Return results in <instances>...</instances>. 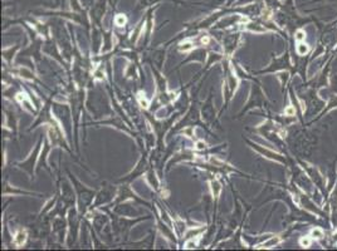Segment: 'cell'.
Returning <instances> with one entry per match:
<instances>
[{"instance_id": "cell-16", "label": "cell", "mask_w": 337, "mask_h": 251, "mask_svg": "<svg viewBox=\"0 0 337 251\" xmlns=\"http://www.w3.org/2000/svg\"><path fill=\"white\" fill-rule=\"evenodd\" d=\"M140 104L144 108H147V107H149V103H147V101H145V99H140Z\"/></svg>"}, {"instance_id": "cell-3", "label": "cell", "mask_w": 337, "mask_h": 251, "mask_svg": "<svg viewBox=\"0 0 337 251\" xmlns=\"http://www.w3.org/2000/svg\"><path fill=\"white\" fill-rule=\"evenodd\" d=\"M210 188H211L213 195L216 197V196H219L220 191H222V183H220L218 180H214V181H211V183H210Z\"/></svg>"}, {"instance_id": "cell-13", "label": "cell", "mask_w": 337, "mask_h": 251, "mask_svg": "<svg viewBox=\"0 0 337 251\" xmlns=\"http://www.w3.org/2000/svg\"><path fill=\"white\" fill-rule=\"evenodd\" d=\"M309 242H311V241H309V238H307V237H306V238H302V240H301L302 246H304V247L309 246Z\"/></svg>"}, {"instance_id": "cell-10", "label": "cell", "mask_w": 337, "mask_h": 251, "mask_svg": "<svg viewBox=\"0 0 337 251\" xmlns=\"http://www.w3.org/2000/svg\"><path fill=\"white\" fill-rule=\"evenodd\" d=\"M191 48H193L191 43H182L181 47H180V49H181V50H184V52H185V50H190Z\"/></svg>"}, {"instance_id": "cell-8", "label": "cell", "mask_w": 337, "mask_h": 251, "mask_svg": "<svg viewBox=\"0 0 337 251\" xmlns=\"http://www.w3.org/2000/svg\"><path fill=\"white\" fill-rule=\"evenodd\" d=\"M312 236L320 238V237L323 236V231H322L321 229H315V230H312Z\"/></svg>"}, {"instance_id": "cell-7", "label": "cell", "mask_w": 337, "mask_h": 251, "mask_svg": "<svg viewBox=\"0 0 337 251\" xmlns=\"http://www.w3.org/2000/svg\"><path fill=\"white\" fill-rule=\"evenodd\" d=\"M116 24H117L118 27H122L126 24V18L123 15H118L117 18H116Z\"/></svg>"}, {"instance_id": "cell-12", "label": "cell", "mask_w": 337, "mask_h": 251, "mask_svg": "<svg viewBox=\"0 0 337 251\" xmlns=\"http://www.w3.org/2000/svg\"><path fill=\"white\" fill-rule=\"evenodd\" d=\"M284 112H286V114H287V116H293L296 111H295V108H293V107H288Z\"/></svg>"}, {"instance_id": "cell-14", "label": "cell", "mask_w": 337, "mask_h": 251, "mask_svg": "<svg viewBox=\"0 0 337 251\" xmlns=\"http://www.w3.org/2000/svg\"><path fill=\"white\" fill-rule=\"evenodd\" d=\"M195 246H196V242H195V241H189V242L186 244L185 247H186V249H194Z\"/></svg>"}, {"instance_id": "cell-2", "label": "cell", "mask_w": 337, "mask_h": 251, "mask_svg": "<svg viewBox=\"0 0 337 251\" xmlns=\"http://www.w3.org/2000/svg\"><path fill=\"white\" fill-rule=\"evenodd\" d=\"M278 242H279V238H278V237H272V238H269L268 241H266V242H263L262 245H259L258 249H269V247H273V246H275V245H277Z\"/></svg>"}, {"instance_id": "cell-11", "label": "cell", "mask_w": 337, "mask_h": 251, "mask_svg": "<svg viewBox=\"0 0 337 251\" xmlns=\"http://www.w3.org/2000/svg\"><path fill=\"white\" fill-rule=\"evenodd\" d=\"M304 33L302 32V30H298V32L296 33V40H298V41H302L303 39H304Z\"/></svg>"}, {"instance_id": "cell-17", "label": "cell", "mask_w": 337, "mask_h": 251, "mask_svg": "<svg viewBox=\"0 0 337 251\" xmlns=\"http://www.w3.org/2000/svg\"><path fill=\"white\" fill-rule=\"evenodd\" d=\"M96 76H97V78H102V73H101V72H97Z\"/></svg>"}, {"instance_id": "cell-15", "label": "cell", "mask_w": 337, "mask_h": 251, "mask_svg": "<svg viewBox=\"0 0 337 251\" xmlns=\"http://www.w3.org/2000/svg\"><path fill=\"white\" fill-rule=\"evenodd\" d=\"M196 148H198V150H204V148H205V143L200 141V142L196 143Z\"/></svg>"}, {"instance_id": "cell-1", "label": "cell", "mask_w": 337, "mask_h": 251, "mask_svg": "<svg viewBox=\"0 0 337 251\" xmlns=\"http://www.w3.org/2000/svg\"><path fill=\"white\" fill-rule=\"evenodd\" d=\"M25 240H27V232L23 231V230L18 231L14 236V242H15V245H18V246H22V245L25 242Z\"/></svg>"}, {"instance_id": "cell-6", "label": "cell", "mask_w": 337, "mask_h": 251, "mask_svg": "<svg viewBox=\"0 0 337 251\" xmlns=\"http://www.w3.org/2000/svg\"><path fill=\"white\" fill-rule=\"evenodd\" d=\"M253 147H255V148H258V147L257 146H253ZM258 151L259 152H262V153H264V155H267L268 157H271V158H277V153H273V152H269V151H267V150H263V148H258Z\"/></svg>"}, {"instance_id": "cell-5", "label": "cell", "mask_w": 337, "mask_h": 251, "mask_svg": "<svg viewBox=\"0 0 337 251\" xmlns=\"http://www.w3.org/2000/svg\"><path fill=\"white\" fill-rule=\"evenodd\" d=\"M20 74H22V77L27 78V79H33V74H32V72H30V70H28L27 68H23V69H20Z\"/></svg>"}, {"instance_id": "cell-4", "label": "cell", "mask_w": 337, "mask_h": 251, "mask_svg": "<svg viewBox=\"0 0 337 251\" xmlns=\"http://www.w3.org/2000/svg\"><path fill=\"white\" fill-rule=\"evenodd\" d=\"M308 50H309L308 45H307V44H303V43L298 44V47H297V53L299 54V56H304L306 53H308Z\"/></svg>"}, {"instance_id": "cell-9", "label": "cell", "mask_w": 337, "mask_h": 251, "mask_svg": "<svg viewBox=\"0 0 337 251\" xmlns=\"http://www.w3.org/2000/svg\"><path fill=\"white\" fill-rule=\"evenodd\" d=\"M203 231H204V229H199V230H190V231H187L186 236H187V237H193L194 235H199L200 232H203Z\"/></svg>"}]
</instances>
